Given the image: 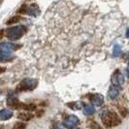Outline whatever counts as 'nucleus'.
Instances as JSON below:
<instances>
[{"label": "nucleus", "mask_w": 129, "mask_h": 129, "mask_svg": "<svg viewBox=\"0 0 129 129\" xmlns=\"http://www.w3.org/2000/svg\"><path fill=\"white\" fill-rule=\"evenodd\" d=\"M100 116L102 118V121H103L104 125L106 127H113V126H116L118 125L119 123L121 122L120 118L118 117V116L116 115V113L115 112H111V111H103Z\"/></svg>", "instance_id": "f257e3e1"}, {"label": "nucleus", "mask_w": 129, "mask_h": 129, "mask_svg": "<svg viewBox=\"0 0 129 129\" xmlns=\"http://www.w3.org/2000/svg\"><path fill=\"white\" fill-rule=\"evenodd\" d=\"M26 31H27V28L24 25H17L8 28L6 31V35L11 40H19L23 36V34H25Z\"/></svg>", "instance_id": "f03ea898"}, {"label": "nucleus", "mask_w": 129, "mask_h": 129, "mask_svg": "<svg viewBox=\"0 0 129 129\" xmlns=\"http://www.w3.org/2000/svg\"><path fill=\"white\" fill-rule=\"evenodd\" d=\"M38 82L34 79H24L23 81L20 82V84L18 86V90L24 91V90H32L37 86Z\"/></svg>", "instance_id": "7ed1b4c3"}, {"label": "nucleus", "mask_w": 129, "mask_h": 129, "mask_svg": "<svg viewBox=\"0 0 129 129\" xmlns=\"http://www.w3.org/2000/svg\"><path fill=\"white\" fill-rule=\"evenodd\" d=\"M19 13H24L27 14L29 16H32V17H37L38 15H40V9L37 4H31L28 7L22 6V8L19 11Z\"/></svg>", "instance_id": "20e7f679"}, {"label": "nucleus", "mask_w": 129, "mask_h": 129, "mask_svg": "<svg viewBox=\"0 0 129 129\" xmlns=\"http://www.w3.org/2000/svg\"><path fill=\"white\" fill-rule=\"evenodd\" d=\"M112 83L116 86H121L124 84V76L119 70H116L112 76Z\"/></svg>", "instance_id": "39448f33"}, {"label": "nucleus", "mask_w": 129, "mask_h": 129, "mask_svg": "<svg viewBox=\"0 0 129 129\" xmlns=\"http://www.w3.org/2000/svg\"><path fill=\"white\" fill-rule=\"evenodd\" d=\"M63 124H64L65 127H67V128H74V127H76L79 124V118L76 116L71 115V116H67V118L63 121Z\"/></svg>", "instance_id": "423d86ee"}, {"label": "nucleus", "mask_w": 129, "mask_h": 129, "mask_svg": "<svg viewBox=\"0 0 129 129\" xmlns=\"http://www.w3.org/2000/svg\"><path fill=\"white\" fill-rule=\"evenodd\" d=\"M7 105L14 109H25L26 104L19 102L17 98H9L7 100Z\"/></svg>", "instance_id": "0eeeda50"}, {"label": "nucleus", "mask_w": 129, "mask_h": 129, "mask_svg": "<svg viewBox=\"0 0 129 129\" xmlns=\"http://www.w3.org/2000/svg\"><path fill=\"white\" fill-rule=\"evenodd\" d=\"M18 48L16 45H14L12 43H8V42H3L0 45V51L1 52H12L13 51L17 50Z\"/></svg>", "instance_id": "6e6552de"}, {"label": "nucleus", "mask_w": 129, "mask_h": 129, "mask_svg": "<svg viewBox=\"0 0 129 129\" xmlns=\"http://www.w3.org/2000/svg\"><path fill=\"white\" fill-rule=\"evenodd\" d=\"M90 100L93 105L95 106H101L104 102V97L101 94H94L90 97Z\"/></svg>", "instance_id": "1a4fd4ad"}, {"label": "nucleus", "mask_w": 129, "mask_h": 129, "mask_svg": "<svg viewBox=\"0 0 129 129\" xmlns=\"http://www.w3.org/2000/svg\"><path fill=\"white\" fill-rule=\"evenodd\" d=\"M118 94H119V86H116V85L111 86L108 91V96L110 97L111 99H116V97L118 96Z\"/></svg>", "instance_id": "9d476101"}, {"label": "nucleus", "mask_w": 129, "mask_h": 129, "mask_svg": "<svg viewBox=\"0 0 129 129\" xmlns=\"http://www.w3.org/2000/svg\"><path fill=\"white\" fill-rule=\"evenodd\" d=\"M13 116V112L8 109H3L0 112V119L1 120H7L10 119Z\"/></svg>", "instance_id": "9b49d317"}, {"label": "nucleus", "mask_w": 129, "mask_h": 129, "mask_svg": "<svg viewBox=\"0 0 129 129\" xmlns=\"http://www.w3.org/2000/svg\"><path fill=\"white\" fill-rule=\"evenodd\" d=\"M13 59V55L11 52H1V54H0V60L1 62H6V61H9Z\"/></svg>", "instance_id": "f8f14e48"}, {"label": "nucleus", "mask_w": 129, "mask_h": 129, "mask_svg": "<svg viewBox=\"0 0 129 129\" xmlns=\"http://www.w3.org/2000/svg\"><path fill=\"white\" fill-rule=\"evenodd\" d=\"M32 116H33L30 113H24V112L19 113V115H18V117H19V119L23 120V121H28V120H30V119L32 118Z\"/></svg>", "instance_id": "ddd939ff"}, {"label": "nucleus", "mask_w": 129, "mask_h": 129, "mask_svg": "<svg viewBox=\"0 0 129 129\" xmlns=\"http://www.w3.org/2000/svg\"><path fill=\"white\" fill-rule=\"evenodd\" d=\"M95 113V109L92 105H86L84 108V114L85 116H91Z\"/></svg>", "instance_id": "4468645a"}, {"label": "nucleus", "mask_w": 129, "mask_h": 129, "mask_svg": "<svg viewBox=\"0 0 129 129\" xmlns=\"http://www.w3.org/2000/svg\"><path fill=\"white\" fill-rule=\"evenodd\" d=\"M120 53H121V47L118 44H116L114 46V49H113V55L114 56H119Z\"/></svg>", "instance_id": "2eb2a0df"}, {"label": "nucleus", "mask_w": 129, "mask_h": 129, "mask_svg": "<svg viewBox=\"0 0 129 129\" xmlns=\"http://www.w3.org/2000/svg\"><path fill=\"white\" fill-rule=\"evenodd\" d=\"M25 126L26 125L23 122H17L13 126V129H24Z\"/></svg>", "instance_id": "dca6fc26"}, {"label": "nucleus", "mask_w": 129, "mask_h": 129, "mask_svg": "<svg viewBox=\"0 0 129 129\" xmlns=\"http://www.w3.org/2000/svg\"><path fill=\"white\" fill-rule=\"evenodd\" d=\"M69 106L72 107V109H75V110H80L81 109V106H82V103L81 102H75V103H71L69 104Z\"/></svg>", "instance_id": "f3484780"}, {"label": "nucleus", "mask_w": 129, "mask_h": 129, "mask_svg": "<svg viewBox=\"0 0 129 129\" xmlns=\"http://www.w3.org/2000/svg\"><path fill=\"white\" fill-rule=\"evenodd\" d=\"M89 127H90V129H103L96 121H91L89 124Z\"/></svg>", "instance_id": "a211bd4d"}, {"label": "nucleus", "mask_w": 129, "mask_h": 129, "mask_svg": "<svg viewBox=\"0 0 129 129\" xmlns=\"http://www.w3.org/2000/svg\"><path fill=\"white\" fill-rule=\"evenodd\" d=\"M18 20H19V17H13L12 19H10L8 21H7V23H9V24H11V23H14V22H17Z\"/></svg>", "instance_id": "6ab92c4d"}, {"label": "nucleus", "mask_w": 129, "mask_h": 129, "mask_svg": "<svg viewBox=\"0 0 129 129\" xmlns=\"http://www.w3.org/2000/svg\"><path fill=\"white\" fill-rule=\"evenodd\" d=\"M120 114H121V116H127V114H128V112L126 109H120Z\"/></svg>", "instance_id": "aec40b11"}, {"label": "nucleus", "mask_w": 129, "mask_h": 129, "mask_svg": "<svg viewBox=\"0 0 129 129\" xmlns=\"http://www.w3.org/2000/svg\"><path fill=\"white\" fill-rule=\"evenodd\" d=\"M126 37H127V38H129V28L126 30Z\"/></svg>", "instance_id": "412c9836"}, {"label": "nucleus", "mask_w": 129, "mask_h": 129, "mask_svg": "<svg viewBox=\"0 0 129 129\" xmlns=\"http://www.w3.org/2000/svg\"><path fill=\"white\" fill-rule=\"evenodd\" d=\"M126 73H127V75L129 76V66L127 67V69H126Z\"/></svg>", "instance_id": "4be33fe9"}, {"label": "nucleus", "mask_w": 129, "mask_h": 129, "mask_svg": "<svg viewBox=\"0 0 129 129\" xmlns=\"http://www.w3.org/2000/svg\"><path fill=\"white\" fill-rule=\"evenodd\" d=\"M52 129H61V128H58V127H55V128H52Z\"/></svg>", "instance_id": "5701e85b"}, {"label": "nucleus", "mask_w": 129, "mask_h": 129, "mask_svg": "<svg viewBox=\"0 0 129 129\" xmlns=\"http://www.w3.org/2000/svg\"><path fill=\"white\" fill-rule=\"evenodd\" d=\"M128 66H129V62H128Z\"/></svg>", "instance_id": "b1692460"}]
</instances>
